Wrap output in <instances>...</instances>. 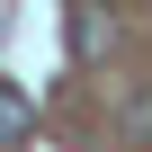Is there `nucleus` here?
<instances>
[{"instance_id": "obj_1", "label": "nucleus", "mask_w": 152, "mask_h": 152, "mask_svg": "<svg viewBox=\"0 0 152 152\" xmlns=\"http://www.w3.org/2000/svg\"><path fill=\"white\" fill-rule=\"evenodd\" d=\"M27 125H36L27 90H18V81H0V152H9V143H27Z\"/></svg>"}, {"instance_id": "obj_2", "label": "nucleus", "mask_w": 152, "mask_h": 152, "mask_svg": "<svg viewBox=\"0 0 152 152\" xmlns=\"http://www.w3.org/2000/svg\"><path fill=\"white\" fill-rule=\"evenodd\" d=\"M99 45H107V18L99 9H72V54H99Z\"/></svg>"}]
</instances>
